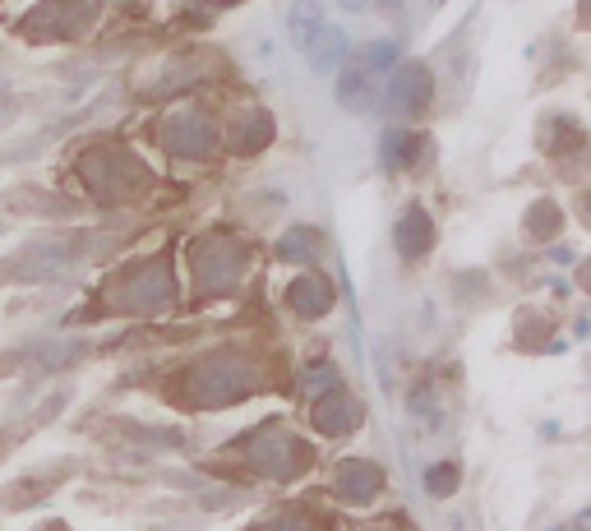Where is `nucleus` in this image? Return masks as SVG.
Listing matches in <instances>:
<instances>
[{
    "label": "nucleus",
    "instance_id": "1",
    "mask_svg": "<svg viewBox=\"0 0 591 531\" xmlns=\"http://www.w3.org/2000/svg\"><path fill=\"white\" fill-rule=\"evenodd\" d=\"M305 61L314 65V70H338L342 61H347V51H351V42H347V33L342 28H328V24H319L310 37H305Z\"/></svg>",
    "mask_w": 591,
    "mask_h": 531
},
{
    "label": "nucleus",
    "instance_id": "2",
    "mask_svg": "<svg viewBox=\"0 0 591 531\" xmlns=\"http://www.w3.org/2000/svg\"><path fill=\"white\" fill-rule=\"evenodd\" d=\"M338 93H342V107L347 111H365L374 102V74L365 70V65H351V70H342Z\"/></svg>",
    "mask_w": 591,
    "mask_h": 531
},
{
    "label": "nucleus",
    "instance_id": "5",
    "mask_svg": "<svg viewBox=\"0 0 591 531\" xmlns=\"http://www.w3.org/2000/svg\"><path fill=\"white\" fill-rule=\"evenodd\" d=\"M379 153H384V167H411V162H416V153H421V134L388 130Z\"/></svg>",
    "mask_w": 591,
    "mask_h": 531
},
{
    "label": "nucleus",
    "instance_id": "6",
    "mask_svg": "<svg viewBox=\"0 0 591 531\" xmlns=\"http://www.w3.org/2000/svg\"><path fill=\"white\" fill-rule=\"evenodd\" d=\"M398 245H402V254H425L430 250V222L421 218V208H411L407 218L398 222Z\"/></svg>",
    "mask_w": 591,
    "mask_h": 531
},
{
    "label": "nucleus",
    "instance_id": "13",
    "mask_svg": "<svg viewBox=\"0 0 591 531\" xmlns=\"http://www.w3.org/2000/svg\"><path fill=\"white\" fill-rule=\"evenodd\" d=\"M338 5H342V10H351V14H356V10H365L370 0H338Z\"/></svg>",
    "mask_w": 591,
    "mask_h": 531
},
{
    "label": "nucleus",
    "instance_id": "15",
    "mask_svg": "<svg viewBox=\"0 0 591 531\" xmlns=\"http://www.w3.org/2000/svg\"><path fill=\"white\" fill-rule=\"evenodd\" d=\"M379 5H398V0H379Z\"/></svg>",
    "mask_w": 591,
    "mask_h": 531
},
{
    "label": "nucleus",
    "instance_id": "14",
    "mask_svg": "<svg viewBox=\"0 0 591 531\" xmlns=\"http://www.w3.org/2000/svg\"><path fill=\"white\" fill-rule=\"evenodd\" d=\"M213 5H236V0H213Z\"/></svg>",
    "mask_w": 591,
    "mask_h": 531
},
{
    "label": "nucleus",
    "instance_id": "11",
    "mask_svg": "<svg viewBox=\"0 0 591 531\" xmlns=\"http://www.w3.org/2000/svg\"><path fill=\"white\" fill-rule=\"evenodd\" d=\"M458 485V476H453V467H435L430 471V495H448Z\"/></svg>",
    "mask_w": 591,
    "mask_h": 531
},
{
    "label": "nucleus",
    "instance_id": "8",
    "mask_svg": "<svg viewBox=\"0 0 591 531\" xmlns=\"http://www.w3.org/2000/svg\"><path fill=\"white\" fill-rule=\"evenodd\" d=\"M351 421H356V407H351L347 398H333L319 407V430H328V435H342V430H351Z\"/></svg>",
    "mask_w": 591,
    "mask_h": 531
},
{
    "label": "nucleus",
    "instance_id": "7",
    "mask_svg": "<svg viewBox=\"0 0 591 531\" xmlns=\"http://www.w3.org/2000/svg\"><path fill=\"white\" fill-rule=\"evenodd\" d=\"M328 301H333V291H328L324 282H296V291H291V305H296L301 314L328 310Z\"/></svg>",
    "mask_w": 591,
    "mask_h": 531
},
{
    "label": "nucleus",
    "instance_id": "3",
    "mask_svg": "<svg viewBox=\"0 0 591 531\" xmlns=\"http://www.w3.org/2000/svg\"><path fill=\"white\" fill-rule=\"evenodd\" d=\"M388 97H393V107H402V111H421L425 97H430V79H425L421 70H407V74H398V79H393Z\"/></svg>",
    "mask_w": 591,
    "mask_h": 531
},
{
    "label": "nucleus",
    "instance_id": "10",
    "mask_svg": "<svg viewBox=\"0 0 591 531\" xmlns=\"http://www.w3.org/2000/svg\"><path fill=\"white\" fill-rule=\"evenodd\" d=\"M393 61H398V47H393V42H374V47H365V56H361V65L370 74H384Z\"/></svg>",
    "mask_w": 591,
    "mask_h": 531
},
{
    "label": "nucleus",
    "instance_id": "12",
    "mask_svg": "<svg viewBox=\"0 0 591 531\" xmlns=\"http://www.w3.org/2000/svg\"><path fill=\"white\" fill-rule=\"evenodd\" d=\"M268 531H310V527H305V522H296V518H282V522H273Z\"/></svg>",
    "mask_w": 591,
    "mask_h": 531
},
{
    "label": "nucleus",
    "instance_id": "4",
    "mask_svg": "<svg viewBox=\"0 0 591 531\" xmlns=\"http://www.w3.org/2000/svg\"><path fill=\"white\" fill-rule=\"evenodd\" d=\"M338 485H342V495H351V499H370L374 490H379V467H370V462H347Z\"/></svg>",
    "mask_w": 591,
    "mask_h": 531
},
{
    "label": "nucleus",
    "instance_id": "9",
    "mask_svg": "<svg viewBox=\"0 0 591 531\" xmlns=\"http://www.w3.org/2000/svg\"><path fill=\"white\" fill-rule=\"evenodd\" d=\"M319 24H324V19H319V5H314V0H296V5H291V37H296V47H305V37Z\"/></svg>",
    "mask_w": 591,
    "mask_h": 531
}]
</instances>
